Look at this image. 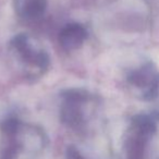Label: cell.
Returning a JSON list of instances; mask_svg holds the SVG:
<instances>
[{
  "instance_id": "obj_4",
  "label": "cell",
  "mask_w": 159,
  "mask_h": 159,
  "mask_svg": "<svg viewBox=\"0 0 159 159\" xmlns=\"http://www.w3.org/2000/svg\"><path fill=\"white\" fill-rule=\"evenodd\" d=\"M59 45L64 51H76L85 44L87 39V31L81 23H69L62 27L59 33Z\"/></svg>"
},
{
  "instance_id": "obj_1",
  "label": "cell",
  "mask_w": 159,
  "mask_h": 159,
  "mask_svg": "<svg viewBox=\"0 0 159 159\" xmlns=\"http://www.w3.org/2000/svg\"><path fill=\"white\" fill-rule=\"evenodd\" d=\"M9 49L30 76H42L50 68L49 53L29 34L20 33L14 36L9 43Z\"/></svg>"
},
{
  "instance_id": "obj_5",
  "label": "cell",
  "mask_w": 159,
  "mask_h": 159,
  "mask_svg": "<svg viewBox=\"0 0 159 159\" xmlns=\"http://www.w3.org/2000/svg\"><path fill=\"white\" fill-rule=\"evenodd\" d=\"M16 13L25 21L36 22L43 19L47 9L48 0H16Z\"/></svg>"
},
{
  "instance_id": "obj_2",
  "label": "cell",
  "mask_w": 159,
  "mask_h": 159,
  "mask_svg": "<svg viewBox=\"0 0 159 159\" xmlns=\"http://www.w3.org/2000/svg\"><path fill=\"white\" fill-rule=\"evenodd\" d=\"M92 96L81 89H66L61 93L60 118L70 128H80L84 123V109Z\"/></svg>"
},
{
  "instance_id": "obj_3",
  "label": "cell",
  "mask_w": 159,
  "mask_h": 159,
  "mask_svg": "<svg viewBox=\"0 0 159 159\" xmlns=\"http://www.w3.org/2000/svg\"><path fill=\"white\" fill-rule=\"evenodd\" d=\"M128 83L139 89L144 99H152L158 94L159 74L152 63H145L129 73Z\"/></svg>"
}]
</instances>
